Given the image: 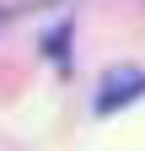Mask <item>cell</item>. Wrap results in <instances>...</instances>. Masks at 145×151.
Wrapping results in <instances>:
<instances>
[{
  "instance_id": "cell-1",
  "label": "cell",
  "mask_w": 145,
  "mask_h": 151,
  "mask_svg": "<svg viewBox=\"0 0 145 151\" xmlns=\"http://www.w3.org/2000/svg\"><path fill=\"white\" fill-rule=\"evenodd\" d=\"M140 92H145V70H134V65H124V70H107V76H102L97 113H113V108H124V103H134Z\"/></svg>"
}]
</instances>
